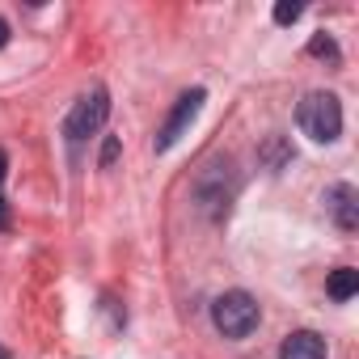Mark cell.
Masks as SVG:
<instances>
[{
	"label": "cell",
	"mask_w": 359,
	"mask_h": 359,
	"mask_svg": "<svg viewBox=\"0 0 359 359\" xmlns=\"http://www.w3.org/2000/svg\"><path fill=\"white\" fill-rule=\"evenodd\" d=\"M258 321H262V309L250 292H224L212 304V325L224 338H250L258 330Z\"/></svg>",
	"instance_id": "7a4b0ae2"
},
{
	"label": "cell",
	"mask_w": 359,
	"mask_h": 359,
	"mask_svg": "<svg viewBox=\"0 0 359 359\" xmlns=\"http://www.w3.org/2000/svg\"><path fill=\"white\" fill-rule=\"evenodd\" d=\"M300 13H304L300 0H279L271 18H275V26H292V22H300Z\"/></svg>",
	"instance_id": "9c48e42d"
},
{
	"label": "cell",
	"mask_w": 359,
	"mask_h": 359,
	"mask_svg": "<svg viewBox=\"0 0 359 359\" xmlns=\"http://www.w3.org/2000/svg\"><path fill=\"white\" fill-rule=\"evenodd\" d=\"M5 173H9V152L0 148V182H5Z\"/></svg>",
	"instance_id": "5bb4252c"
},
{
	"label": "cell",
	"mask_w": 359,
	"mask_h": 359,
	"mask_svg": "<svg viewBox=\"0 0 359 359\" xmlns=\"http://www.w3.org/2000/svg\"><path fill=\"white\" fill-rule=\"evenodd\" d=\"M325 292H330V300H351V296L359 292V271H355V266H338V271L330 275Z\"/></svg>",
	"instance_id": "ba28073f"
},
{
	"label": "cell",
	"mask_w": 359,
	"mask_h": 359,
	"mask_svg": "<svg viewBox=\"0 0 359 359\" xmlns=\"http://www.w3.org/2000/svg\"><path fill=\"white\" fill-rule=\"evenodd\" d=\"M0 359H13V355H9V351H5V346H0Z\"/></svg>",
	"instance_id": "2e32d148"
},
{
	"label": "cell",
	"mask_w": 359,
	"mask_h": 359,
	"mask_svg": "<svg viewBox=\"0 0 359 359\" xmlns=\"http://www.w3.org/2000/svg\"><path fill=\"white\" fill-rule=\"evenodd\" d=\"M203 102H208V89H187L182 97L173 102V110H169L165 127H161V131H156V140H152V148H156V152H169V148H173L177 140H182V135L191 131V123L199 118Z\"/></svg>",
	"instance_id": "5b68a950"
},
{
	"label": "cell",
	"mask_w": 359,
	"mask_h": 359,
	"mask_svg": "<svg viewBox=\"0 0 359 359\" xmlns=\"http://www.w3.org/2000/svg\"><path fill=\"white\" fill-rule=\"evenodd\" d=\"M118 152H123L118 135H106V144H102V156H97V165H102V169H110V165L118 161Z\"/></svg>",
	"instance_id": "8fae6325"
},
{
	"label": "cell",
	"mask_w": 359,
	"mask_h": 359,
	"mask_svg": "<svg viewBox=\"0 0 359 359\" xmlns=\"http://www.w3.org/2000/svg\"><path fill=\"white\" fill-rule=\"evenodd\" d=\"M296 123H300V131H304L309 140L334 144V140L342 135V102H338L334 93H325V89L304 93V102H300V110H296Z\"/></svg>",
	"instance_id": "6da1fadb"
},
{
	"label": "cell",
	"mask_w": 359,
	"mask_h": 359,
	"mask_svg": "<svg viewBox=\"0 0 359 359\" xmlns=\"http://www.w3.org/2000/svg\"><path fill=\"white\" fill-rule=\"evenodd\" d=\"M309 55H325V60H338V43H334L330 34H313V43H309Z\"/></svg>",
	"instance_id": "30bf717a"
},
{
	"label": "cell",
	"mask_w": 359,
	"mask_h": 359,
	"mask_svg": "<svg viewBox=\"0 0 359 359\" xmlns=\"http://www.w3.org/2000/svg\"><path fill=\"white\" fill-rule=\"evenodd\" d=\"M279 359H325V338L313 334V330H296V334L283 338Z\"/></svg>",
	"instance_id": "52a82bcc"
},
{
	"label": "cell",
	"mask_w": 359,
	"mask_h": 359,
	"mask_svg": "<svg viewBox=\"0 0 359 359\" xmlns=\"http://www.w3.org/2000/svg\"><path fill=\"white\" fill-rule=\"evenodd\" d=\"M106 118H110V93H106V85H93L89 93L76 97V106H72L68 118H64L68 144H85L89 135H97V131L106 127Z\"/></svg>",
	"instance_id": "3957f363"
},
{
	"label": "cell",
	"mask_w": 359,
	"mask_h": 359,
	"mask_svg": "<svg viewBox=\"0 0 359 359\" xmlns=\"http://www.w3.org/2000/svg\"><path fill=\"white\" fill-rule=\"evenodd\" d=\"M9 224H13V216H9V203H5V199H0V233H5Z\"/></svg>",
	"instance_id": "4fadbf2b"
},
{
	"label": "cell",
	"mask_w": 359,
	"mask_h": 359,
	"mask_svg": "<svg viewBox=\"0 0 359 359\" xmlns=\"http://www.w3.org/2000/svg\"><path fill=\"white\" fill-rule=\"evenodd\" d=\"M325 208H330V216H334V224H338L342 233H355V229H359V191H355L351 182L330 187V191H325Z\"/></svg>",
	"instance_id": "8992f818"
},
{
	"label": "cell",
	"mask_w": 359,
	"mask_h": 359,
	"mask_svg": "<svg viewBox=\"0 0 359 359\" xmlns=\"http://www.w3.org/2000/svg\"><path fill=\"white\" fill-rule=\"evenodd\" d=\"M195 199L208 216H220L229 212V199H233V161H212L203 173H199V182H195Z\"/></svg>",
	"instance_id": "277c9868"
},
{
	"label": "cell",
	"mask_w": 359,
	"mask_h": 359,
	"mask_svg": "<svg viewBox=\"0 0 359 359\" xmlns=\"http://www.w3.org/2000/svg\"><path fill=\"white\" fill-rule=\"evenodd\" d=\"M5 43H9V22L0 18V47H5Z\"/></svg>",
	"instance_id": "9a60e30c"
},
{
	"label": "cell",
	"mask_w": 359,
	"mask_h": 359,
	"mask_svg": "<svg viewBox=\"0 0 359 359\" xmlns=\"http://www.w3.org/2000/svg\"><path fill=\"white\" fill-rule=\"evenodd\" d=\"M262 156L271 161V169H283V161H287V144H283V140H271V144L262 148Z\"/></svg>",
	"instance_id": "7c38bea8"
}]
</instances>
